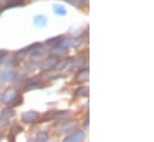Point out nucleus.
Segmentation results:
<instances>
[{
	"mask_svg": "<svg viewBox=\"0 0 154 142\" xmlns=\"http://www.w3.org/2000/svg\"><path fill=\"white\" fill-rule=\"evenodd\" d=\"M37 118H38V113L35 111H28L22 116V121L24 123H34Z\"/></svg>",
	"mask_w": 154,
	"mask_h": 142,
	"instance_id": "obj_2",
	"label": "nucleus"
},
{
	"mask_svg": "<svg viewBox=\"0 0 154 142\" xmlns=\"http://www.w3.org/2000/svg\"><path fill=\"white\" fill-rule=\"evenodd\" d=\"M34 23H35L36 26L42 28V26H44L47 24V17L45 16H42V14H38V16H36L34 18Z\"/></svg>",
	"mask_w": 154,
	"mask_h": 142,
	"instance_id": "obj_3",
	"label": "nucleus"
},
{
	"mask_svg": "<svg viewBox=\"0 0 154 142\" xmlns=\"http://www.w3.org/2000/svg\"><path fill=\"white\" fill-rule=\"evenodd\" d=\"M20 99H23V98L20 96H18L16 90H12V88L7 90L2 96V102L6 104H11V103H14V102L20 100ZM12 106H13V104H12Z\"/></svg>",
	"mask_w": 154,
	"mask_h": 142,
	"instance_id": "obj_1",
	"label": "nucleus"
},
{
	"mask_svg": "<svg viewBox=\"0 0 154 142\" xmlns=\"http://www.w3.org/2000/svg\"><path fill=\"white\" fill-rule=\"evenodd\" d=\"M45 139H47V135H45V134H41L39 136H37V140H38V141H44Z\"/></svg>",
	"mask_w": 154,
	"mask_h": 142,
	"instance_id": "obj_7",
	"label": "nucleus"
},
{
	"mask_svg": "<svg viewBox=\"0 0 154 142\" xmlns=\"http://www.w3.org/2000/svg\"><path fill=\"white\" fill-rule=\"evenodd\" d=\"M4 54H5V51H4V50H0V62H1V60H2V57L5 56Z\"/></svg>",
	"mask_w": 154,
	"mask_h": 142,
	"instance_id": "obj_9",
	"label": "nucleus"
},
{
	"mask_svg": "<svg viewBox=\"0 0 154 142\" xmlns=\"http://www.w3.org/2000/svg\"><path fill=\"white\" fill-rule=\"evenodd\" d=\"M75 94H81V96H85V94H87V87H85V86H82V87H80V88H78L77 91H75Z\"/></svg>",
	"mask_w": 154,
	"mask_h": 142,
	"instance_id": "obj_6",
	"label": "nucleus"
},
{
	"mask_svg": "<svg viewBox=\"0 0 154 142\" xmlns=\"http://www.w3.org/2000/svg\"><path fill=\"white\" fill-rule=\"evenodd\" d=\"M54 7V13L55 14H57V16H60V17H62V16H65L66 13H67V11H66V8L62 6V5H54L53 6Z\"/></svg>",
	"mask_w": 154,
	"mask_h": 142,
	"instance_id": "obj_4",
	"label": "nucleus"
},
{
	"mask_svg": "<svg viewBox=\"0 0 154 142\" xmlns=\"http://www.w3.org/2000/svg\"><path fill=\"white\" fill-rule=\"evenodd\" d=\"M71 4H73V5H78L79 4V1H82V0H68Z\"/></svg>",
	"mask_w": 154,
	"mask_h": 142,
	"instance_id": "obj_8",
	"label": "nucleus"
},
{
	"mask_svg": "<svg viewBox=\"0 0 154 142\" xmlns=\"http://www.w3.org/2000/svg\"><path fill=\"white\" fill-rule=\"evenodd\" d=\"M82 137H84V134H82V133H80V131H75V133H73L72 135L67 136V137L65 139V141H73V140H78V141H80V140H82Z\"/></svg>",
	"mask_w": 154,
	"mask_h": 142,
	"instance_id": "obj_5",
	"label": "nucleus"
}]
</instances>
